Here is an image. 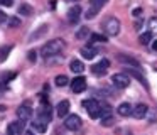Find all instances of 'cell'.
<instances>
[{
    "instance_id": "obj_15",
    "label": "cell",
    "mask_w": 157,
    "mask_h": 135,
    "mask_svg": "<svg viewBox=\"0 0 157 135\" xmlns=\"http://www.w3.org/2000/svg\"><path fill=\"white\" fill-rule=\"evenodd\" d=\"M117 111H118L120 117H128V115H132L133 108H132V105H130V103H122V105H118Z\"/></svg>"
},
{
    "instance_id": "obj_8",
    "label": "cell",
    "mask_w": 157,
    "mask_h": 135,
    "mask_svg": "<svg viewBox=\"0 0 157 135\" xmlns=\"http://www.w3.org/2000/svg\"><path fill=\"white\" fill-rule=\"evenodd\" d=\"M108 66H110L108 59H101L100 63L93 64V66H91V71H93V74H95V76H105Z\"/></svg>"
},
{
    "instance_id": "obj_3",
    "label": "cell",
    "mask_w": 157,
    "mask_h": 135,
    "mask_svg": "<svg viewBox=\"0 0 157 135\" xmlns=\"http://www.w3.org/2000/svg\"><path fill=\"white\" fill-rule=\"evenodd\" d=\"M83 106L86 108V111H88V115L91 118H100L101 117V108H100V103L96 100H85L83 101Z\"/></svg>"
},
{
    "instance_id": "obj_37",
    "label": "cell",
    "mask_w": 157,
    "mask_h": 135,
    "mask_svg": "<svg viewBox=\"0 0 157 135\" xmlns=\"http://www.w3.org/2000/svg\"><path fill=\"white\" fill-rule=\"evenodd\" d=\"M24 135H36V133H34V132H32V130H27V132H25Z\"/></svg>"
},
{
    "instance_id": "obj_36",
    "label": "cell",
    "mask_w": 157,
    "mask_h": 135,
    "mask_svg": "<svg viewBox=\"0 0 157 135\" xmlns=\"http://www.w3.org/2000/svg\"><path fill=\"white\" fill-rule=\"evenodd\" d=\"M133 17H139L140 15V14H142V9H133Z\"/></svg>"
},
{
    "instance_id": "obj_4",
    "label": "cell",
    "mask_w": 157,
    "mask_h": 135,
    "mask_svg": "<svg viewBox=\"0 0 157 135\" xmlns=\"http://www.w3.org/2000/svg\"><path fill=\"white\" fill-rule=\"evenodd\" d=\"M17 120L19 122H24V123H27L29 120L32 118V106L29 103H24V105H21V106L17 108Z\"/></svg>"
},
{
    "instance_id": "obj_26",
    "label": "cell",
    "mask_w": 157,
    "mask_h": 135,
    "mask_svg": "<svg viewBox=\"0 0 157 135\" xmlns=\"http://www.w3.org/2000/svg\"><path fill=\"white\" fill-rule=\"evenodd\" d=\"M106 2H108V0H90V3H91V9H96V10H101V7L105 5Z\"/></svg>"
},
{
    "instance_id": "obj_24",
    "label": "cell",
    "mask_w": 157,
    "mask_h": 135,
    "mask_svg": "<svg viewBox=\"0 0 157 135\" xmlns=\"http://www.w3.org/2000/svg\"><path fill=\"white\" fill-rule=\"evenodd\" d=\"M118 59L122 61V63H125V64H130V66H135V68H137V66H140L139 61L133 59V57H128V56H120Z\"/></svg>"
},
{
    "instance_id": "obj_18",
    "label": "cell",
    "mask_w": 157,
    "mask_h": 135,
    "mask_svg": "<svg viewBox=\"0 0 157 135\" xmlns=\"http://www.w3.org/2000/svg\"><path fill=\"white\" fill-rule=\"evenodd\" d=\"M12 49H14V44H7V46H2V47H0V63H4V61L7 59Z\"/></svg>"
},
{
    "instance_id": "obj_10",
    "label": "cell",
    "mask_w": 157,
    "mask_h": 135,
    "mask_svg": "<svg viewBox=\"0 0 157 135\" xmlns=\"http://www.w3.org/2000/svg\"><path fill=\"white\" fill-rule=\"evenodd\" d=\"M24 132V122H10L7 125V135H22Z\"/></svg>"
},
{
    "instance_id": "obj_7",
    "label": "cell",
    "mask_w": 157,
    "mask_h": 135,
    "mask_svg": "<svg viewBox=\"0 0 157 135\" xmlns=\"http://www.w3.org/2000/svg\"><path fill=\"white\" fill-rule=\"evenodd\" d=\"M51 106L49 105H41L39 106V110H37V120L39 122H42V123H49L51 122V118H52V113H51Z\"/></svg>"
},
{
    "instance_id": "obj_23",
    "label": "cell",
    "mask_w": 157,
    "mask_h": 135,
    "mask_svg": "<svg viewBox=\"0 0 157 135\" xmlns=\"http://www.w3.org/2000/svg\"><path fill=\"white\" fill-rule=\"evenodd\" d=\"M128 73H130V74H133V76H135V78H137V79H139V81H140V83H142V84H144V86H145V88H147V90H149V83H147V79H145V78H144V76H142V74H140V73H139V71H133V69H128Z\"/></svg>"
},
{
    "instance_id": "obj_12",
    "label": "cell",
    "mask_w": 157,
    "mask_h": 135,
    "mask_svg": "<svg viewBox=\"0 0 157 135\" xmlns=\"http://www.w3.org/2000/svg\"><path fill=\"white\" fill-rule=\"evenodd\" d=\"M147 113H149V106H147L145 103H139L135 108H133L132 111V117L137 118V120H142V118L147 117Z\"/></svg>"
},
{
    "instance_id": "obj_22",
    "label": "cell",
    "mask_w": 157,
    "mask_h": 135,
    "mask_svg": "<svg viewBox=\"0 0 157 135\" xmlns=\"http://www.w3.org/2000/svg\"><path fill=\"white\" fill-rule=\"evenodd\" d=\"M95 42H106V36H103V34H91V37H90V46Z\"/></svg>"
},
{
    "instance_id": "obj_38",
    "label": "cell",
    "mask_w": 157,
    "mask_h": 135,
    "mask_svg": "<svg viewBox=\"0 0 157 135\" xmlns=\"http://www.w3.org/2000/svg\"><path fill=\"white\" fill-rule=\"evenodd\" d=\"M152 47H154V49H155V51H157V40H155V42H154V44H152Z\"/></svg>"
},
{
    "instance_id": "obj_9",
    "label": "cell",
    "mask_w": 157,
    "mask_h": 135,
    "mask_svg": "<svg viewBox=\"0 0 157 135\" xmlns=\"http://www.w3.org/2000/svg\"><path fill=\"white\" fill-rule=\"evenodd\" d=\"M71 90L73 93H81L86 90V78L85 76H78L71 81Z\"/></svg>"
},
{
    "instance_id": "obj_16",
    "label": "cell",
    "mask_w": 157,
    "mask_h": 135,
    "mask_svg": "<svg viewBox=\"0 0 157 135\" xmlns=\"http://www.w3.org/2000/svg\"><path fill=\"white\" fill-rule=\"evenodd\" d=\"M69 68H71V71L76 73V74H81L83 71H85V64H83L79 59H73L71 64H69Z\"/></svg>"
},
{
    "instance_id": "obj_41",
    "label": "cell",
    "mask_w": 157,
    "mask_h": 135,
    "mask_svg": "<svg viewBox=\"0 0 157 135\" xmlns=\"http://www.w3.org/2000/svg\"><path fill=\"white\" fill-rule=\"evenodd\" d=\"M73 2H79V0H73Z\"/></svg>"
},
{
    "instance_id": "obj_33",
    "label": "cell",
    "mask_w": 157,
    "mask_h": 135,
    "mask_svg": "<svg viewBox=\"0 0 157 135\" xmlns=\"http://www.w3.org/2000/svg\"><path fill=\"white\" fill-rule=\"evenodd\" d=\"M7 20H9V15L4 12V10H0V25H2V24H5Z\"/></svg>"
},
{
    "instance_id": "obj_13",
    "label": "cell",
    "mask_w": 157,
    "mask_h": 135,
    "mask_svg": "<svg viewBox=\"0 0 157 135\" xmlns=\"http://www.w3.org/2000/svg\"><path fill=\"white\" fill-rule=\"evenodd\" d=\"M79 17H81V7L79 5H73L68 9V20L69 24H76L79 20Z\"/></svg>"
},
{
    "instance_id": "obj_17",
    "label": "cell",
    "mask_w": 157,
    "mask_h": 135,
    "mask_svg": "<svg viewBox=\"0 0 157 135\" xmlns=\"http://www.w3.org/2000/svg\"><path fill=\"white\" fill-rule=\"evenodd\" d=\"M48 29H49V27L46 25V24H44V25H41L37 30H36V32H32L31 36H29V40H31V42H32V40H37L39 37H42L46 32H48Z\"/></svg>"
},
{
    "instance_id": "obj_32",
    "label": "cell",
    "mask_w": 157,
    "mask_h": 135,
    "mask_svg": "<svg viewBox=\"0 0 157 135\" xmlns=\"http://www.w3.org/2000/svg\"><path fill=\"white\" fill-rule=\"evenodd\" d=\"M27 57H29V61H31V63H36V59H37V51H29Z\"/></svg>"
},
{
    "instance_id": "obj_19",
    "label": "cell",
    "mask_w": 157,
    "mask_h": 135,
    "mask_svg": "<svg viewBox=\"0 0 157 135\" xmlns=\"http://www.w3.org/2000/svg\"><path fill=\"white\" fill-rule=\"evenodd\" d=\"M150 40H152V32H150V30H147V32L140 34L139 42L142 44V46H147V44H150Z\"/></svg>"
},
{
    "instance_id": "obj_27",
    "label": "cell",
    "mask_w": 157,
    "mask_h": 135,
    "mask_svg": "<svg viewBox=\"0 0 157 135\" xmlns=\"http://www.w3.org/2000/svg\"><path fill=\"white\" fill-rule=\"evenodd\" d=\"M88 34H90L88 27H81V29L76 32V39H85V37H88Z\"/></svg>"
},
{
    "instance_id": "obj_5",
    "label": "cell",
    "mask_w": 157,
    "mask_h": 135,
    "mask_svg": "<svg viewBox=\"0 0 157 135\" xmlns=\"http://www.w3.org/2000/svg\"><path fill=\"white\" fill-rule=\"evenodd\" d=\"M81 125H83V120L78 117V115H68L66 120H64V127L68 128V130H71V132L79 130Z\"/></svg>"
},
{
    "instance_id": "obj_40",
    "label": "cell",
    "mask_w": 157,
    "mask_h": 135,
    "mask_svg": "<svg viewBox=\"0 0 157 135\" xmlns=\"http://www.w3.org/2000/svg\"><path fill=\"white\" fill-rule=\"evenodd\" d=\"M127 135H133V133H132V132H128V133H127Z\"/></svg>"
},
{
    "instance_id": "obj_21",
    "label": "cell",
    "mask_w": 157,
    "mask_h": 135,
    "mask_svg": "<svg viewBox=\"0 0 157 135\" xmlns=\"http://www.w3.org/2000/svg\"><path fill=\"white\" fill-rule=\"evenodd\" d=\"M54 83H56V86L63 88V86H66V84L69 83V79H68V76H64V74H58L56 79H54Z\"/></svg>"
},
{
    "instance_id": "obj_25",
    "label": "cell",
    "mask_w": 157,
    "mask_h": 135,
    "mask_svg": "<svg viewBox=\"0 0 157 135\" xmlns=\"http://www.w3.org/2000/svg\"><path fill=\"white\" fill-rule=\"evenodd\" d=\"M32 12H34V10H32V7L27 5V3H22V5L19 7V14H21V15H31Z\"/></svg>"
},
{
    "instance_id": "obj_6",
    "label": "cell",
    "mask_w": 157,
    "mask_h": 135,
    "mask_svg": "<svg viewBox=\"0 0 157 135\" xmlns=\"http://www.w3.org/2000/svg\"><path fill=\"white\" fill-rule=\"evenodd\" d=\"M112 83L115 84L117 88L123 90V88H127L130 84V78H128V74H125V73H117L112 76Z\"/></svg>"
},
{
    "instance_id": "obj_1",
    "label": "cell",
    "mask_w": 157,
    "mask_h": 135,
    "mask_svg": "<svg viewBox=\"0 0 157 135\" xmlns=\"http://www.w3.org/2000/svg\"><path fill=\"white\" fill-rule=\"evenodd\" d=\"M63 49H64V40L63 39H52V40H49L48 44H44V46L41 47V56L42 57L58 56Z\"/></svg>"
},
{
    "instance_id": "obj_39",
    "label": "cell",
    "mask_w": 157,
    "mask_h": 135,
    "mask_svg": "<svg viewBox=\"0 0 157 135\" xmlns=\"http://www.w3.org/2000/svg\"><path fill=\"white\" fill-rule=\"evenodd\" d=\"M2 90H4V86H2V84H0V93H2Z\"/></svg>"
},
{
    "instance_id": "obj_34",
    "label": "cell",
    "mask_w": 157,
    "mask_h": 135,
    "mask_svg": "<svg viewBox=\"0 0 157 135\" xmlns=\"http://www.w3.org/2000/svg\"><path fill=\"white\" fill-rule=\"evenodd\" d=\"M147 117H149V122H150V123L157 122V113H155V111H149V113H147Z\"/></svg>"
},
{
    "instance_id": "obj_14",
    "label": "cell",
    "mask_w": 157,
    "mask_h": 135,
    "mask_svg": "<svg viewBox=\"0 0 157 135\" xmlns=\"http://www.w3.org/2000/svg\"><path fill=\"white\" fill-rule=\"evenodd\" d=\"M79 52H81V56L85 57V59H93V57L98 54V51H96L93 46H90V44H88L86 47H81V51H79Z\"/></svg>"
},
{
    "instance_id": "obj_30",
    "label": "cell",
    "mask_w": 157,
    "mask_h": 135,
    "mask_svg": "<svg viewBox=\"0 0 157 135\" xmlns=\"http://www.w3.org/2000/svg\"><path fill=\"white\" fill-rule=\"evenodd\" d=\"M98 12H100V10H96V9H91V7H90V9L86 10L85 17H86V19H93V17H95V15H96V14H98Z\"/></svg>"
},
{
    "instance_id": "obj_28",
    "label": "cell",
    "mask_w": 157,
    "mask_h": 135,
    "mask_svg": "<svg viewBox=\"0 0 157 135\" xmlns=\"http://www.w3.org/2000/svg\"><path fill=\"white\" fill-rule=\"evenodd\" d=\"M101 125H103V127H112V125H113V115L101 117Z\"/></svg>"
},
{
    "instance_id": "obj_11",
    "label": "cell",
    "mask_w": 157,
    "mask_h": 135,
    "mask_svg": "<svg viewBox=\"0 0 157 135\" xmlns=\"http://www.w3.org/2000/svg\"><path fill=\"white\" fill-rule=\"evenodd\" d=\"M69 108H71V105H69V101H68V100L59 101V103L56 105V115H58L59 118H66V117H68Z\"/></svg>"
},
{
    "instance_id": "obj_2",
    "label": "cell",
    "mask_w": 157,
    "mask_h": 135,
    "mask_svg": "<svg viewBox=\"0 0 157 135\" xmlns=\"http://www.w3.org/2000/svg\"><path fill=\"white\" fill-rule=\"evenodd\" d=\"M103 30L106 36H117L120 32V20L117 17H108L103 22Z\"/></svg>"
},
{
    "instance_id": "obj_35",
    "label": "cell",
    "mask_w": 157,
    "mask_h": 135,
    "mask_svg": "<svg viewBox=\"0 0 157 135\" xmlns=\"http://www.w3.org/2000/svg\"><path fill=\"white\" fill-rule=\"evenodd\" d=\"M0 5L2 7H12L14 5V0H0Z\"/></svg>"
},
{
    "instance_id": "obj_20",
    "label": "cell",
    "mask_w": 157,
    "mask_h": 135,
    "mask_svg": "<svg viewBox=\"0 0 157 135\" xmlns=\"http://www.w3.org/2000/svg\"><path fill=\"white\" fill-rule=\"evenodd\" d=\"M32 128H34L36 132H39V133H44V132L48 130V123H42V122L36 120V122H32Z\"/></svg>"
},
{
    "instance_id": "obj_29",
    "label": "cell",
    "mask_w": 157,
    "mask_h": 135,
    "mask_svg": "<svg viewBox=\"0 0 157 135\" xmlns=\"http://www.w3.org/2000/svg\"><path fill=\"white\" fill-rule=\"evenodd\" d=\"M7 24H9V27H19L21 25V19L19 17H9V20H7Z\"/></svg>"
},
{
    "instance_id": "obj_31",
    "label": "cell",
    "mask_w": 157,
    "mask_h": 135,
    "mask_svg": "<svg viewBox=\"0 0 157 135\" xmlns=\"http://www.w3.org/2000/svg\"><path fill=\"white\" fill-rule=\"evenodd\" d=\"M149 27H150V32L154 34V30L157 32V19H150L149 20Z\"/></svg>"
}]
</instances>
